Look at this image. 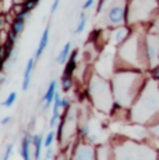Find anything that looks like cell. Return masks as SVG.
<instances>
[{"instance_id": "e0dca14e", "label": "cell", "mask_w": 159, "mask_h": 160, "mask_svg": "<svg viewBox=\"0 0 159 160\" xmlns=\"http://www.w3.org/2000/svg\"><path fill=\"white\" fill-rule=\"evenodd\" d=\"M78 54H80V50H78V49H74V50L71 52L69 61L66 63V67H64L63 75H70V77H73L74 71L77 70V57H78Z\"/></svg>"}, {"instance_id": "1f68e13d", "label": "cell", "mask_w": 159, "mask_h": 160, "mask_svg": "<svg viewBox=\"0 0 159 160\" xmlns=\"http://www.w3.org/2000/svg\"><path fill=\"white\" fill-rule=\"evenodd\" d=\"M62 109L63 110L70 109V99L69 98H62Z\"/></svg>"}, {"instance_id": "74e56055", "label": "cell", "mask_w": 159, "mask_h": 160, "mask_svg": "<svg viewBox=\"0 0 159 160\" xmlns=\"http://www.w3.org/2000/svg\"><path fill=\"white\" fill-rule=\"evenodd\" d=\"M45 160H50V159H45Z\"/></svg>"}, {"instance_id": "d4e9b609", "label": "cell", "mask_w": 159, "mask_h": 160, "mask_svg": "<svg viewBox=\"0 0 159 160\" xmlns=\"http://www.w3.org/2000/svg\"><path fill=\"white\" fill-rule=\"evenodd\" d=\"M62 88H63L64 92L71 91V88H73V77L63 75V78H62Z\"/></svg>"}, {"instance_id": "e575fe53", "label": "cell", "mask_w": 159, "mask_h": 160, "mask_svg": "<svg viewBox=\"0 0 159 160\" xmlns=\"http://www.w3.org/2000/svg\"><path fill=\"white\" fill-rule=\"evenodd\" d=\"M87 139H88V142H90V143H95V142H98V137H96L95 134H92V132L90 134V137H88Z\"/></svg>"}, {"instance_id": "ba28073f", "label": "cell", "mask_w": 159, "mask_h": 160, "mask_svg": "<svg viewBox=\"0 0 159 160\" xmlns=\"http://www.w3.org/2000/svg\"><path fill=\"white\" fill-rule=\"evenodd\" d=\"M99 57L95 64V70L99 75H102L103 78H112L113 77V67H115L116 58H115V52L110 48L102 49L99 52Z\"/></svg>"}, {"instance_id": "7402d4cb", "label": "cell", "mask_w": 159, "mask_h": 160, "mask_svg": "<svg viewBox=\"0 0 159 160\" xmlns=\"http://www.w3.org/2000/svg\"><path fill=\"white\" fill-rule=\"evenodd\" d=\"M87 11H82L81 15H80V20H78V24L77 27H75V31L74 33L75 35H80V33H82L85 31V28H87Z\"/></svg>"}, {"instance_id": "9a60e30c", "label": "cell", "mask_w": 159, "mask_h": 160, "mask_svg": "<svg viewBox=\"0 0 159 160\" xmlns=\"http://www.w3.org/2000/svg\"><path fill=\"white\" fill-rule=\"evenodd\" d=\"M35 57H29V60L27 61L25 70H24V77H23V91H28L29 84H31V78H32V72H33V67H35Z\"/></svg>"}, {"instance_id": "8d00e7d4", "label": "cell", "mask_w": 159, "mask_h": 160, "mask_svg": "<svg viewBox=\"0 0 159 160\" xmlns=\"http://www.w3.org/2000/svg\"><path fill=\"white\" fill-rule=\"evenodd\" d=\"M56 160H67V158H66V153H60V155L56 158Z\"/></svg>"}, {"instance_id": "52a82bcc", "label": "cell", "mask_w": 159, "mask_h": 160, "mask_svg": "<svg viewBox=\"0 0 159 160\" xmlns=\"http://www.w3.org/2000/svg\"><path fill=\"white\" fill-rule=\"evenodd\" d=\"M128 0H112L105 10L103 24L108 28H117L127 22Z\"/></svg>"}, {"instance_id": "8fae6325", "label": "cell", "mask_w": 159, "mask_h": 160, "mask_svg": "<svg viewBox=\"0 0 159 160\" xmlns=\"http://www.w3.org/2000/svg\"><path fill=\"white\" fill-rule=\"evenodd\" d=\"M121 135H126L128 139H134V141H142L148 138L149 131L148 128H145L142 124H134V125H123L121 127Z\"/></svg>"}, {"instance_id": "603a6c76", "label": "cell", "mask_w": 159, "mask_h": 160, "mask_svg": "<svg viewBox=\"0 0 159 160\" xmlns=\"http://www.w3.org/2000/svg\"><path fill=\"white\" fill-rule=\"evenodd\" d=\"M91 134V127L88 122H85V124H82L81 127H78V131H77V137L80 139H85V138H88Z\"/></svg>"}, {"instance_id": "9c48e42d", "label": "cell", "mask_w": 159, "mask_h": 160, "mask_svg": "<svg viewBox=\"0 0 159 160\" xmlns=\"http://www.w3.org/2000/svg\"><path fill=\"white\" fill-rule=\"evenodd\" d=\"M144 49H145V57L149 68L159 64V36L145 31Z\"/></svg>"}, {"instance_id": "3957f363", "label": "cell", "mask_w": 159, "mask_h": 160, "mask_svg": "<svg viewBox=\"0 0 159 160\" xmlns=\"http://www.w3.org/2000/svg\"><path fill=\"white\" fill-rule=\"evenodd\" d=\"M145 32H133L124 43L120 45L116 54V63L121 61L126 70H149L144 49Z\"/></svg>"}, {"instance_id": "8992f818", "label": "cell", "mask_w": 159, "mask_h": 160, "mask_svg": "<svg viewBox=\"0 0 159 160\" xmlns=\"http://www.w3.org/2000/svg\"><path fill=\"white\" fill-rule=\"evenodd\" d=\"M159 15V0H128L127 25L151 24Z\"/></svg>"}, {"instance_id": "4fadbf2b", "label": "cell", "mask_w": 159, "mask_h": 160, "mask_svg": "<svg viewBox=\"0 0 159 160\" xmlns=\"http://www.w3.org/2000/svg\"><path fill=\"white\" fill-rule=\"evenodd\" d=\"M56 93H57V81L56 79H52L48 89H46V92H45V95H44V110H48L49 107L53 104Z\"/></svg>"}, {"instance_id": "83f0119b", "label": "cell", "mask_w": 159, "mask_h": 160, "mask_svg": "<svg viewBox=\"0 0 159 160\" xmlns=\"http://www.w3.org/2000/svg\"><path fill=\"white\" fill-rule=\"evenodd\" d=\"M148 131H149V134H151L152 137L155 138V139L159 141V121L155 122V124H152V125H149Z\"/></svg>"}, {"instance_id": "d6986e66", "label": "cell", "mask_w": 159, "mask_h": 160, "mask_svg": "<svg viewBox=\"0 0 159 160\" xmlns=\"http://www.w3.org/2000/svg\"><path fill=\"white\" fill-rule=\"evenodd\" d=\"M49 36H50V29H49V27H46L45 31H44V33H42V36H41V41H39L38 49H36V52H35V58H36V60L42 56V53L45 52V49L48 48Z\"/></svg>"}, {"instance_id": "836d02e7", "label": "cell", "mask_w": 159, "mask_h": 160, "mask_svg": "<svg viewBox=\"0 0 159 160\" xmlns=\"http://www.w3.org/2000/svg\"><path fill=\"white\" fill-rule=\"evenodd\" d=\"M53 156H54V150L52 149V148H48L46 149V153H45V159H53Z\"/></svg>"}, {"instance_id": "7a4b0ae2", "label": "cell", "mask_w": 159, "mask_h": 160, "mask_svg": "<svg viewBox=\"0 0 159 160\" xmlns=\"http://www.w3.org/2000/svg\"><path fill=\"white\" fill-rule=\"evenodd\" d=\"M130 120L148 127L159 121V84L151 77L146 79L140 96L131 106Z\"/></svg>"}, {"instance_id": "6da1fadb", "label": "cell", "mask_w": 159, "mask_h": 160, "mask_svg": "<svg viewBox=\"0 0 159 160\" xmlns=\"http://www.w3.org/2000/svg\"><path fill=\"white\" fill-rule=\"evenodd\" d=\"M145 75L138 70H117L112 77L115 103L119 109H131L146 82Z\"/></svg>"}, {"instance_id": "4316f807", "label": "cell", "mask_w": 159, "mask_h": 160, "mask_svg": "<svg viewBox=\"0 0 159 160\" xmlns=\"http://www.w3.org/2000/svg\"><path fill=\"white\" fill-rule=\"evenodd\" d=\"M39 2H41V0H25V2L23 3V8L31 13L33 8H35L36 6H38V3H39Z\"/></svg>"}, {"instance_id": "d6a6232c", "label": "cell", "mask_w": 159, "mask_h": 160, "mask_svg": "<svg viewBox=\"0 0 159 160\" xmlns=\"http://www.w3.org/2000/svg\"><path fill=\"white\" fill-rule=\"evenodd\" d=\"M60 2H62V0H54V2L52 3V7H50V14H53L54 11H56L57 8H59V6H60Z\"/></svg>"}, {"instance_id": "7c38bea8", "label": "cell", "mask_w": 159, "mask_h": 160, "mask_svg": "<svg viewBox=\"0 0 159 160\" xmlns=\"http://www.w3.org/2000/svg\"><path fill=\"white\" fill-rule=\"evenodd\" d=\"M133 33L131 27L128 25H121L117 28H113L109 33V42L113 45H121L130 38V35Z\"/></svg>"}, {"instance_id": "484cf974", "label": "cell", "mask_w": 159, "mask_h": 160, "mask_svg": "<svg viewBox=\"0 0 159 160\" xmlns=\"http://www.w3.org/2000/svg\"><path fill=\"white\" fill-rule=\"evenodd\" d=\"M54 139H56V134H54V131H49L48 135L45 137V142H44V146L46 148H52V145H53Z\"/></svg>"}, {"instance_id": "5bb4252c", "label": "cell", "mask_w": 159, "mask_h": 160, "mask_svg": "<svg viewBox=\"0 0 159 160\" xmlns=\"http://www.w3.org/2000/svg\"><path fill=\"white\" fill-rule=\"evenodd\" d=\"M96 160H116L112 143H103L96 148Z\"/></svg>"}, {"instance_id": "cb8c5ba5", "label": "cell", "mask_w": 159, "mask_h": 160, "mask_svg": "<svg viewBox=\"0 0 159 160\" xmlns=\"http://www.w3.org/2000/svg\"><path fill=\"white\" fill-rule=\"evenodd\" d=\"M16 100H17V92H10L8 96L2 102V106L6 107V109H11L13 104L16 103Z\"/></svg>"}, {"instance_id": "277c9868", "label": "cell", "mask_w": 159, "mask_h": 160, "mask_svg": "<svg viewBox=\"0 0 159 160\" xmlns=\"http://www.w3.org/2000/svg\"><path fill=\"white\" fill-rule=\"evenodd\" d=\"M87 92L95 109L105 113L112 112L113 104H115V96H113L112 82H109L108 78H103L98 72H94L88 81Z\"/></svg>"}, {"instance_id": "44dd1931", "label": "cell", "mask_w": 159, "mask_h": 160, "mask_svg": "<svg viewBox=\"0 0 159 160\" xmlns=\"http://www.w3.org/2000/svg\"><path fill=\"white\" fill-rule=\"evenodd\" d=\"M44 137L41 134H36L32 137V146H33V160H39L41 159V152H42V146H44Z\"/></svg>"}, {"instance_id": "ac0fdd59", "label": "cell", "mask_w": 159, "mask_h": 160, "mask_svg": "<svg viewBox=\"0 0 159 160\" xmlns=\"http://www.w3.org/2000/svg\"><path fill=\"white\" fill-rule=\"evenodd\" d=\"M31 146H32V138L25 135L21 139V148H20V155L23 160H31Z\"/></svg>"}, {"instance_id": "5b68a950", "label": "cell", "mask_w": 159, "mask_h": 160, "mask_svg": "<svg viewBox=\"0 0 159 160\" xmlns=\"http://www.w3.org/2000/svg\"><path fill=\"white\" fill-rule=\"evenodd\" d=\"M113 148L116 160H159L158 149L141 141L123 139Z\"/></svg>"}, {"instance_id": "d590c367", "label": "cell", "mask_w": 159, "mask_h": 160, "mask_svg": "<svg viewBox=\"0 0 159 160\" xmlns=\"http://www.w3.org/2000/svg\"><path fill=\"white\" fill-rule=\"evenodd\" d=\"M10 121H11V117H8V116L3 117V120H2V125H7Z\"/></svg>"}, {"instance_id": "4dcf8cb0", "label": "cell", "mask_w": 159, "mask_h": 160, "mask_svg": "<svg viewBox=\"0 0 159 160\" xmlns=\"http://www.w3.org/2000/svg\"><path fill=\"white\" fill-rule=\"evenodd\" d=\"M94 3H95V0H85L82 4V11H88L94 6Z\"/></svg>"}, {"instance_id": "f1b7e54d", "label": "cell", "mask_w": 159, "mask_h": 160, "mask_svg": "<svg viewBox=\"0 0 159 160\" xmlns=\"http://www.w3.org/2000/svg\"><path fill=\"white\" fill-rule=\"evenodd\" d=\"M148 71H149V77H151V78H154L155 81L159 82V64H156V66H154V67H151Z\"/></svg>"}, {"instance_id": "30bf717a", "label": "cell", "mask_w": 159, "mask_h": 160, "mask_svg": "<svg viewBox=\"0 0 159 160\" xmlns=\"http://www.w3.org/2000/svg\"><path fill=\"white\" fill-rule=\"evenodd\" d=\"M71 160H96V148L90 142H77Z\"/></svg>"}, {"instance_id": "f546056e", "label": "cell", "mask_w": 159, "mask_h": 160, "mask_svg": "<svg viewBox=\"0 0 159 160\" xmlns=\"http://www.w3.org/2000/svg\"><path fill=\"white\" fill-rule=\"evenodd\" d=\"M13 150H14V143H8L7 148H6V152H4V155H3L2 160H10L11 155H13Z\"/></svg>"}, {"instance_id": "ffe728a7", "label": "cell", "mask_w": 159, "mask_h": 160, "mask_svg": "<svg viewBox=\"0 0 159 160\" xmlns=\"http://www.w3.org/2000/svg\"><path fill=\"white\" fill-rule=\"evenodd\" d=\"M71 48H73L71 42H67V43L63 46V49L60 50V53L56 56V63L57 64H60V66H64V64L69 61L70 54H71Z\"/></svg>"}, {"instance_id": "2e32d148", "label": "cell", "mask_w": 159, "mask_h": 160, "mask_svg": "<svg viewBox=\"0 0 159 160\" xmlns=\"http://www.w3.org/2000/svg\"><path fill=\"white\" fill-rule=\"evenodd\" d=\"M16 53V41L6 39L4 43L2 46V56H3V64H6L11 58V56Z\"/></svg>"}]
</instances>
